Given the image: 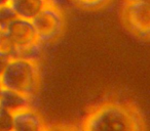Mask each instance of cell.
Returning <instances> with one entry per match:
<instances>
[{
	"instance_id": "obj_7",
	"label": "cell",
	"mask_w": 150,
	"mask_h": 131,
	"mask_svg": "<svg viewBox=\"0 0 150 131\" xmlns=\"http://www.w3.org/2000/svg\"><path fill=\"white\" fill-rule=\"evenodd\" d=\"M30 98L31 97L21 92L2 87L0 91V108L11 113L18 112L25 108H29Z\"/></svg>"
},
{
	"instance_id": "obj_2",
	"label": "cell",
	"mask_w": 150,
	"mask_h": 131,
	"mask_svg": "<svg viewBox=\"0 0 150 131\" xmlns=\"http://www.w3.org/2000/svg\"><path fill=\"white\" fill-rule=\"evenodd\" d=\"M135 121L125 108L108 104L94 112L88 119L86 129L94 131H125L135 128Z\"/></svg>"
},
{
	"instance_id": "obj_15",
	"label": "cell",
	"mask_w": 150,
	"mask_h": 131,
	"mask_svg": "<svg viewBox=\"0 0 150 131\" xmlns=\"http://www.w3.org/2000/svg\"><path fill=\"white\" fill-rule=\"evenodd\" d=\"M127 2H149V0H127Z\"/></svg>"
},
{
	"instance_id": "obj_1",
	"label": "cell",
	"mask_w": 150,
	"mask_h": 131,
	"mask_svg": "<svg viewBox=\"0 0 150 131\" xmlns=\"http://www.w3.org/2000/svg\"><path fill=\"white\" fill-rule=\"evenodd\" d=\"M3 88L21 92L32 97L39 86V72L35 62L11 58L0 75Z\"/></svg>"
},
{
	"instance_id": "obj_5",
	"label": "cell",
	"mask_w": 150,
	"mask_h": 131,
	"mask_svg": "<svg viewBox=\"0 0 150 131\" xmlns=\"http://www.w3.org/2000/svg\"><path fill=\"white\" fill-rule=\"evenodd\" d=\"M5 31L11 38L16 47H26L38 41L35 28L31 20L16 18L6 27Z\"/></svg>"
},
{
	"instance_id": "obj_14",
	"label": "cell",
	"mask_w": 150,
	"mask_h": 131,
	"mask_svg": "<svg viewBox=\"0 0 150 131\" xmlns=\"http://www.w3.org/2000/svg\"><path fill=\"white\" fill-rule=\"evenodd\" d=\"M9 60H11V58H8L7 56L0 54V75H1V73L3 72V70L5 69V67H6V64Z\"/></svg>"
},
{
	"instance_id": "obj_13",
	"label": "cell",
	"mask_w": 150,
	"mask_h": 131,
	"mask_svg": "<svg viewBox=\"0 0 150 131\" xmlns=\"http://www.w3.org/2000/svg\"><path fill=\"white\" fill-rule=\"evenodd\" d=\"M109 0H72V3H75L82 8H98L108 2Z\"/></svg>"
},
{
	"instance_id": "obj_12",
	"label": "cell",
	"mask_w": 150,
	"mask_h": 131,
	"mask_svg": "<svg viewBox=\"0 0 150 131\" xmlns=\"http://www.w3.org/2000/svg\"><path fill=\"white\" fill-rule=\"evenodd\" d=\"M0 131H13V113L0 108Z\"/></svg>"
},
{
	"instance_id": "obj_10",
	"label": "cell",
	"mask_w": 150,
	"mask_h": 131,
	"mask_svg": "<svg viewBox=\"0 0 150 131\" xmlns=\"http://www.w3.org/2000/svg\"><path fill=\"white\" fill-rule=\"evenodd\" d=\"M16 51V45L7 32L3 29H0V54L13 58Z\"/></svg>"
},
{
	"instance_id": "obj_11",
	"label": "cell",
	"mask_w": 150,
	"mask_h": 131,
	"mask_svg": "<svg viewBox=\"0 0 150 131\" xmlns=\"http://www.w3.org/2000/svg\"><path fill=\"white\" fill-rule=\"evenodd\" d=\"M18 18L16 11H13V7L9 5V3L0 6V29L5 30L6 27Z\"/></svg>"
},
{
	"instance_id": "obj_6",
	"label": "cell",
	"mask_w": 150,
	"mask_h": 131,
	"mask_svg": "<svg viewBox=\"0 0 150 131\" xmlns=\"http://www.w3.org/2000/svg\"><path fill=\"white\" fill-rule=\"evenodd\" d=\"M43 128L41 117L30 106L13 113V131H40Z\"/></svg>"
},
{
	"instance_id": "obj_17",
	"label": "cell",
	"mask_w": 150,
	"mask_h": 131,
	"mask_svg": "<svg viewBox=\"0 0 150 131\" xmlns=\"http://www.w3.org/2000/svg\"><path fill=\"white\" fill-rule=\"evenodd\" d=\"M1 89H2V85H1V82H0V91H1Z\"/></svg>"
},
{
	"instance_id": "obj_4",
	"label": "cell",
	"mask_w": 150,
	"mask_h": 131,
	"mask_svg": "<svg viewBox=\"0 0 150 131\" xmlns=\"http://www.w3.org/2000/svg\"><path fill=\"white\" fill-rule=\"evenodd\" d=\"M125 19L134 32L141 37H148L150 31L149 2H127Z\"/></svg>"
},
{
	"instance_id": "obj_9",
	"label": "cell",
	"mask_w": 150,
	"mask_h": 131,
	"mask_svg": "<svg viewBox=\"0 0 150 131\" xmlns=\"http://www.w3.org/2000/svg\"><path fill=\"white\" fill-rule=\"evenodd\" d=\"M42 53V47L40 42H36L26 47H16V51L13 58H22V60L37 62Z\"/></svg>"
},
{
	"instance_id": "obj_3",
	"label": "cell",
	"mask_w": 150,
	"mask_h": 131,
	"mask_svg": "<svg viewBox=\"0 0 150 131\" xmlns=\"http://www.w3.org/2000/svg\"><path fill=\"white\" fill-rule=\"evenodd\" d=\"M31 22L35 28L38 41L41 44L57 39L64 27V19L61 11L50 4H46Z\"/></svg>"
},
{
	"instance_id": "obj_16",
	"label": "cell",
	"mask_w": 150,
	"mask_h": 131,
	"mask_svg": "<svg viewBox=\"0 0 150 131\" xmlns=\"http://www.w3.org/2000/svg\"><path fill=\"white\" fill-rule=\"evenodd\" d=\"M7 3H9V0H0V6H1V5L7 4Z\"/></svg>"
},
{
	"instance_id": "obj_8",
	"label": "cell",
	"mask_w": 150,
	"mask_h": 131,
	"mask_svg": "<svg viewBox=\"0 0 150 131\" xmlns=\"http://www.w3.org/2000/svg\"><path fill=\"white\" fill-rule=\"evenodd\" d=\"M46 4V0H9L18 17L27 20L33 19Z\"/></svg>"
}]
</instances>
